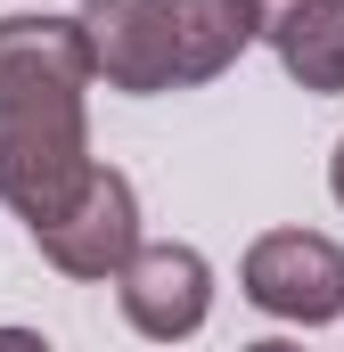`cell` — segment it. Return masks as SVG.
<instances>
[{
	"instance_id": "cell-9",
	"label": "cell",
	"mask_w": 344,
	"mask_h": 352,
	"mask_svg": "<svg viewBox=\"0 0 344 352\" xmlns=\"http://www.w3.org/2000/svg\"><path fill=\"white\" fill-rule=\"evenodd\" d=\"M246 352H303V344H287V336H262V344H246Z\"/></svg>"
},
{
	"instance_id": "cell-2",
	"label": "cell",
	"mask_w": 344,
	"mask_h": 352,
	"mask_svg": "<svg viewBox=\"0 0 344 352\" xmlns=\"http://www.w3.org/2000/svg\"><path fill=\"white\" fill-rule=\"evenodd\" d=\"M74 25L90 50V82L156 98L230 74L262 41V0H83Z\"/></svg>"
},
{
	"instance_id": "cell-8",
	"label": "cell",
	"mask_w": 344,
	"mask_h": 352,
	"mask_svg": "<svg viewBox=\"0 0 344 352\" xmlns=\"http://www.w3.org/2000/svg\"><path fill=\"white\" fill-rule=\"evenodd\" d=\"M328 188H336V205H344V140H336V156H328Z\"/></svg>"
},
{
	"instance_id": "cell-3",
	"label": "cell",
	"mask_w": 344,
	"mask_h": 352,
	"mask_svg": "<svg viewBox=\"0 0 344 352\" xmlns=\"http://www.w3.org/2000/svg\"><path fill=\"white\" fill-rule=\"evenodd\" d=\"M246 303L295 328H328L344 320V246L320 230H270L246 246Z\"/></svg>"
},
{
	"instance_id": "cell-6",
	"label": "cell",
	"mask_w": 344,
	"mask_h": 352,
	"mask_svg": "<svg viewBox=\"0 0 344 352\" xmlns=\"http://www.w3.org/2000/svg\"><path fill=\"white\" fill-rule=\"evenodd\" d=\"M262 41L279 50L287 82L336 98L344 90V0H287L279 16H262Z\"/></svg>"
},
{
	"instance_id": "cell-7",
	"label": "cell",
	"mask_w": 344,
	"mask_h": 352,
	"mask_svg": "<svg viewBox=\"0 0 344 352\" xmlns=\"http://www.w3.org/2000/svg\"><path fill=\"white\" fill-rule=\"evenodd\" d=\"M0 352H50V336H33V328H0Z\"/></svg>"
},
{
	"instance_id": "cell-5",
	"label": "cell",
	"mask_w": 344,
	"mask_h": 352,
	"mask_svg": "<svg viewBox=\"0 0 344 352\" xmlns=\"http://www.w3.org/2000/svg\"><path fill=\"white\" fill-rule=\"evenodd\" d=\"M33 246L66 270V278H115V270L131 263V246H140V197H131V180L115 173V164H98L83 180V197L58 221L33 230Z\"/></svg>"
},
{
	"instance_id": "cell-4",
	"label": "cell",
	"mask_w": 344,
	"mask_h": 352,
	"mask_svg": "<svg viewBox=\"0 0 344 352\" xmlns=\"http://www.w3.org/2000/svg\"><path fill=\"white\" fill-rule=\"evenodd\" d=\"M115 303L148 344H180V336H197L213 320V263L197 246H180V238H156V246L140 238L131 263L115 270Z\"/></svg>"
},
{
	"instance_id": "cell-1",
	"label": "cell",
	"mask_w": 344,
	"mask_h": 352,
	"mask_svg": "<svg viewBox=\"0 0 344 352\" xmlns=\"http://www.w3.org/2000/svg\"><path fill=\"white\" fill-rule=\"evenodd\" d=\"M90 50L74 16H0V205L41 230L58 221L90 164Z\"/></svg>"
}]
</instances>
